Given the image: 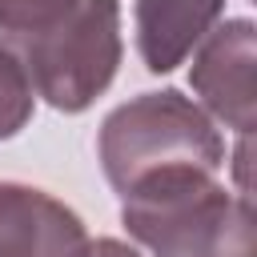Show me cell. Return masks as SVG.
Segmentation results:
<instances>
[{"label": "cell", "instance_id": "obj_1", "mask_svg": "<svg viewBox=\"0 0 257 257\" xmlns=\"http://www.w3.org/2000/svg\"><path fill=\"white\" fill-rule=\"evenodd\" d=\"M120 225L153 257H257L253 197L209 169L161 173L120 197Z\"/></svg>", "mask_w": 257, "mask_h": 257}, {"label": "cell", "instance_id": "obj_2", "mask_svg": "<svg viewBox=\"0 0 257 257\" xmlns=\"http://www.w3.org/2000/svg\"><path fill=\"white\" fill-rule=\"evenodd\" d=\"M100 169L116 197L133 193L137 185L177 173V169H209L221 173L225 141L209 112L181 96L177 88L141 92L128 104L112 108L100 124Z\"/></svg>", "mask_w": 257, "mask_h": 257}, {"label": "cell", "instance_id": "obj_3", "mask_svg": "<svg viewBox=\"0 0 257 257\" xmlns=\"http://www.w3.org/2000/svg\"><path fill=\"white\" fill-rule=\"evenodd\" d=\"M120 4L76 0V8L48 32L12 48L32 96L60 112H84L120 68Z\"/></svg>", "mask_w": 257, "mask_h": 257}, {"label": "cell", "instance_id": "obj_4", "mask_svg": "<svg viewBox=\"0 0 257 257\" xmlns=\"http://www.w3.org/2000/svg\"><path fill=\"white\" fill-rule=\"evenodd\" d=\"M253 64H257V28L237 16L197 44L189 84L201 104L237 137H253Z\"/></svg>", "mask_w": 257, "mask_h": 257}, {"label": "cell", "instance_id": "obj_5", "mask_svg": "<svg viewBox=\"0 0 257 257\" xmlns=\"http://www.w3.org/2000/svg\"><path fill=\"white\" fill-rule=\"evenodd\" d=\"M84 221L44 189L0 181V257H84Z\"/></svg>", "mask_w": 257, "mask_h": 257}, {"label": "cell", "instance_id": "obj_6", "mask_svg": "<svg viewBox=\"0 0 257 257\" xmlns=\"http://www.w3.org/2000/svg\"><path fill=\"white\" fill-rule=\"evenodd\" d=\"M225 0H137V52L149 72H173L209 36Z\"/></svg>", "mask_w": 257, "mask_h": 257}, {"label": "cell", "instance_id": "obj_7", "mask_svg": "<svg viewBox=\"0 0 257 257\" xmlns=\"http://www.w3.org/2000/svg\"><path fill=\"white\" fill-rule=\"evenodd\" d=\"M72 8L76 0H0V44L12 52L24 40L56 28Z\"/></svg>", "mask_w": 257, "mask_h": 257}, {"label": "cell", "instance_id": "obj_8", "mask_svg": "<svg viewBox=\"0 0 257 257\" xmlns=\"http://www.w3.org/2000/svg\"><path fill=\"white\" fill-rule=\"evenodd\" d=\"M32 104H36V96H32V84H28L24 68L0 44V141L16 137L32 120Z\"/></svg>", "mask_w": 257, "mask_h": 257}, {"label": "cell", "instance_id": "obj_9", "mask_svg": "<svg viewBox=\"0 0 257 257\" xmlns=\"http://www.w3.org/2000/svg\"><path fill=\"white\" fill-rule=\"evenodd\" d=\"M84 257H141L133 245H124V241H112V237H100V241H88V249H84Z\"/></svg>", "mask_w": 257, "mask_h": 257}]
</instances>
